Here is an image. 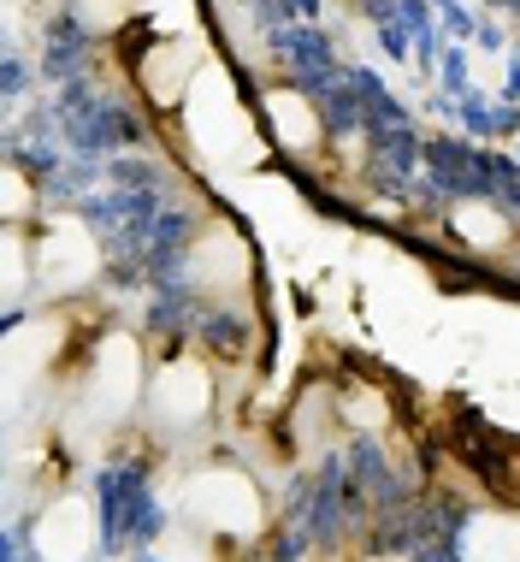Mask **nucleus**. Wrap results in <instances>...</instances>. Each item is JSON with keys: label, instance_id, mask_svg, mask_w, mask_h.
Wrapping results in <instances>:
<instances>
[{"label": "nucleus", "instance_id": "1", "mask_svg": "<svg viewBox=\"0 0 520 562\" xmlns=\"http://www.w3.org/2000/svg\"><path fill=\"white\" fill-rule=\"evenodd\" d=\"M183 521L207 527L213 539H255L267 527V497L249 468L207 462L183 480Z\"/></svg>", "mask_w": 520, "mask_h": 562}, {"label": "nucleus", "instance_id": "2", "mask_svg": "<svg viewBox=\"0 0 520 562\" xmlns=\"http://www.w3.org/2000/svg\"><path fill=\"white\" fill-rule=\"evenodd\" d=\"M190 279H195V291H202L207 302L231 308V302H242L255 291V243L242 237L231 220L202 225L195 243H190Z\"/></svg>", "mask_w": 520, "mask_h": 562}, {"label": "nucleus", "instance_id": "3", "mask_svg": "<svg viewBox=\"0 0 520 562\" xmlns=\"http://www.w3.org/2000/svg\"><path fill=\"white\" fill-rule=\"evenodd\" d=\"M143 397V349L131 331H106L89 356V379H83V415L95 427H118V420Z\"/></svg>", "mask_w": 520, "mask_h": 562}, {"label": "nucleus", "instance_id": "4", "mask_svg": "<svg viewBox=\"0 0 520 562\" xmlns=\"http://www.w3.org/2000/svg\"><path fill=\"white\" fill-rule=\"evenodd\" d=\"M148 415L166 432H190L213 415V373L195 356H172L166 368L148 379Z\"/></svg>", "mask_w": 520, "mask_h": 562}, {"label": "nucleus", "instance_id": "5", "mask_svg": "<svg viewBox=\"0 0 520 562\" xmlns=\"http://www.w3.org/2000/svg\"><path fill=\"white\" fill-rule=\"evenodd\" d=\"M36 557L42 562H89V551H95V504L78 492L54 497L48 509L36 515Z\"/></svg>", "mask_w": 520, "mask_h": 562}, {"label": "nucleus", "instance_id": "6", "mask_svg": "<svg viewBox=\"0 0 520 562\" xmlns=\"http://www.w3.org/2000/svg\"><path fill=\"white\" fill-rule=\"evenodd\" d=\"M95 279V243H89L83 225L59 220L36 237V284L48 291H83Z\"/></svg>", "mask_w": 520, "mask_h": 562}, {"label": "nucleus", "instance_id": "7", "mask_svg": "<svg viewBox=\"0 0 520 562\" xmlns=\"http://www.w3.org/2000/svg\"><path fill=\"white\" fill-rule=\"evenodd\" d=\"M190 78H195V48L190 42H155V48L143 54V66H136L143 95L160 101V108H172L178 95H190Z\"/></svg>", "mask_w": 520, "mask_h": 562}, {"label": "nucleus", "instance_id": "8", "mask_svg": "<svg viewBox=\"0 0 520 562\" xmlns=\"http://www.w3.org/2000/svg\"><path fill=\"white\" fill-rule=\"evenodd\" d=\"M260 113H267L279 148H290V155H308L319 143V113L308 108V95H296V89H267V95H260Z\"/></svg>", "mask_w": 520, "mask_h": 562}, {"label": "nucleus", "instance_id": "9", "mask_svg": "<svg viewBox=\"0 0 520 562\" xmlns=\"http://www.w3.org/2000/svg\"><path fill=\"white\" fill-rule=\"evenodd\" d=\"M467 562H520V521L515 515H479L467 527Z\"/></svg>", "mask_w": 520, "mask_h": 562}, {"label": "nucleus", "instance_id": "10", "mask_svg": "<svg viewBox=\"0 0 520 562\" xmlns=\"http://www.w3.org/2000/svg\"><path fill=\"white\" fill-rule=\"evenodd\" d=\"M450 220H455V232H462V243L473 255H497V249H509V237H515L509 220H502L491 202H462Z\"/></svg>", "mask_w": 520, "mask_h": 562}, {"label": "nucleus", "instance_id": "11", "mask_svg": "<svg viewBox=\"0 0 520 562\" xmlns=\"http://www.w3.org/2000/svg\"><path fill=\"white\" fill-rule=\"evenodd\" d=\"M71 12H78L89 30H118V24H131L136 0H71Z\"/></svg>", "mask_w": 520, "mask_h": 562}, {"label": "nucleus", "instance_id": "12", "mask_svg": "<svg viewBox=\"0 0 520 562\" xmlns=\"http://www.w3.org/2000/svg\"><path fill=\"white\" fill-rule=\"evenodd\" d=\"M24 202H30V195H24V178L12 172V178H7V214H24Z\"/></svg>", "mask_w": 520, "mask_h": 562}]
</instances>
